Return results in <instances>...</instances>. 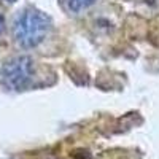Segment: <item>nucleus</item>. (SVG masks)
<instances>
[{"mask_svg": "<svg viewBox=\"0 0 159 159\" xmlns=\"http://www.w3.org/2000/svg\"><path fill=\"white\" fill-rule=\"evenodd\" d=\"M37 73L35 61L29 56H15L5 61L0 67V83L7 89L22 91L27 89Z\"/></svg>", "mask_w": 159, "mask_h": 159, "instance_id": "2", "label": "nucleus"}, {"mask_svg": "<svg viewBox=\"0 0 159 159\" xmlns=\"http://www.w3.org/2000/svg\"><path fill=\"white\" fill-rule=\"evenodd\" d=\"M3 25H5V21H3L2 16H0V35H2V32H3Z\"/></svg>", "mask_w": 159, "mask_h": 159, "instance_id": "4", "label": "nucleus"}, {"mask_svg": "<svg viewBox=\"0 0 159 159\" xmlns=\"http://www.w3.org/2000/svg\"><path fill=\"white\" fill-rule=\"evenodd\" d=\"M59 2L69 15H81L88 11L97 0H59Z\"/></svg>", "mask_w": 159, "mask_h": 159, "instance_id": "3", "label": "nucleus"}, {"mask_svg": "<svg viewBox=\"0 0 159 159\" xmlns=\"http://www.w3.org/2000/svg\"><path fill=\"white\" fill-rule=\"evenodd\" d=\"M5 2H10L11 3V2H16V0H5Z\"/></svg>", "mask_w": 159, "mask_h": 159, "instance_id": "5", "label": "nucleus"}, {"mask_svg": "<svg viewBox=\"0 0 159 159\" xmlns=\"http://www.w3.org/2000/svg\"><path fill=\"white\" fill-rule=\"evenodd\" d=\"M52 30V22L49 16L34 7L22 10L13 24V37L15 42L24 49L38 48L46 42Z\"/></svg>", "mask_w": 159, "mask_h": 159, "instance_id": "1", "label": "nucleus"}]
</instances>
